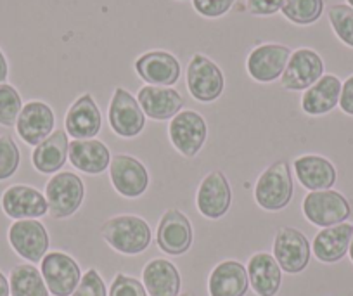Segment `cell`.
Returning <instances> with one entry per match:
<instances>
[{
	"instance_id": "1",
	"label": "cell",
	"mask_w": 353,
	"mask_h": 296,
	"mask_svg": "<svg viewBox=\"0 0 353 296\" xmlns=\"http://www.w3.org/2000/svg\"><path fill=\"white\" fill-rule=\"evenodd\" d=\"M294 194L291 166L286 159L269 165L254 182V203L265 212H281L291 203Z\"/></svg>"
},
{
	"instance_id": "2",
	"label": "cell",
	"mask_w": 353,
	"mask_h": 296,
	"mask_svg": "<svg viewBox=\"0 0 353 296\" xmlns=\"http://www.w3.org/2000/svg\"><path fill=\"white\" fill-rule=\"evenodd\" d=\"M103 239L121 255H141L149 248L152 233L149 224L139 215L111 217L101 229Z\"/></svg>"
},
{
	"instance_id": "3",
	"label": "cell",
	"mask_w": 353,
	"mask_h": 296,
	"mask_svg": "<svg viewBox=\"0 0 353 296\" xmlns=\"http://www.w3.org/2000/svg\"><path fill=\"white\" fill-rule=\"evenodd\" d=\"M185 83L191 97L198 103L210 104L222 97L225 90V75L222 68L201 52L192 54L185 71Z\"/></svg>"
},
{
	"instance_id": "4",
	"label": "cell",
	"mask_w": 353,
	"mask_h": 296,
	"mask_svg": "<svg viewBox=\"0 0 353 296\" xmlns=\"http://www.w3.org/2000/svg\"><path fill=\"white\" fill-rule=\"evenodd\" d=\"M43 194L52 219H70L83 205L85 184L77 173L57 172L50 177Z\"/></svg>"
},
{
	"instance_id": "5",
	"label": "cell",
	"mask_w": 353,
	"mask_h": 296,
	"mask_svg": "<svg viewBox=\"0 0 353 296\" xmlns=\"http://www.w3.org/2000/svg\"><path fill=\"white\" fill-rule=\"evenodd\" d=\"M301 212L308 222L325 229L346 222L352 215V206L341 193L325 189L308 193L301 203Z\"/></svg>"
},
{
	"instance_id": "6",
	"label": "cell",
	"mask_w": 353,
	"mask_h": 296,
	"mask_svg": "<svg viewBox=\"0 0 353 296\" xmlns=\"http://www.w3.org/2000/svg\"><path fill=\"white\" fill-rule=\"evenodd\" d=\"M168 137L173 148L184 158H196L208 139V124L198 111H181L170 120Z\"/></svg>"
},
{
	"instance_id": "7",
	"label": "cell",
	"mask_w": 353,
	"mask_h": 296,
	"mask_svg": "<svg viewBox=\"0 0 353 296\" xmlns=\"http://www.w3.org/2000/svg\"><path fill=\"white\" fill-rule=\"evenodd\" d=\"M108 120L114 135L121 139H135L145 127V115L137 97L125 87H117L108 108Z\"/></svg>"
},
{
	"instance_id": "8",
	"label": "cell",
	"mask_w": 353,
	"mask_h": 296,
	"mask_svg": "<svg viewBox=\"0 0 353 296\" xmlns=\"http://www.w3.org/2000/svg\"><path fill=\"white\" fill-rule=\"evenodd\" d=\"M291 52H293L291 47L284 46V43H260L248 54L246 73L256 83H274L283 77Z\"/></svg>"
},
{
	"instance_id": "9",
	"label": "cell",
	"mask_w": 353,
	"mask_h": 296,
	"mask_svg": "<svg viewBox=\"0 0 353 296\" xmlns=\"http://www.w3.org/2000/svg\"><path fill=\"white\" fill-rule=\"evenodd\" d=\"M40 272L52 296H71L81 281V268L63 251H49L40 262Z\"/></svg>"
},
{
	"instance_id": "10",
	"label": "cell",
	"mask_w": 353,
	"mask_h": 296,
	"mask_svg": "<svg viewBox=\"0 0 353 296\" xmlns=\"http://www.w3.org/2000/svg\"><path fill=\"white\" fill-rule=\"evenodd\" d=\"M8 239L16 255L30 264H39L49 253V233L37 219L14 220L8 230Z\"/></svg>"
},
{
	"instance_id": "11",
	"label": "cell",
	"mask_w": 353,
	"mask_h": 296,
	"mask_svg": "<svg viewBox=\"0 0 353 296\" xmlns=\"http://www.w3.org/2000/svg\"><path fill=\"white\" fill-rule=\"evenodd\" d=\"M232 206V187L225 173L213 170L201 180L196 193V208L205 219L219 220Z\"/></svg>"
},
{
	"instance_id": "12",
	"label": "cell",
	"mask_w": 353,
	"mask_h": 296,
	"mask_svg": "<svg viewBox=\"0 0 353 296\" xmlns=\"http://www.w3.org/2000/svg\"><path fill=\"white\" fill-rule=\"evenodd\" d=\"M322 77L324 61L321 54L308 47H300L291 52L286 70L281 77V87L290 92H301L310 88Z\"/></svg>"
},
{
	"instance_id": "13",
	"label": "cell",
	"mask_w": 353,
	"mask_h": 296,
	"mask_svg": "<svg viewBox=\"0 0 353 296\" xmlns=\"http://www.w3.org/2000/svg\"><path fill=\"white\" fill-rule=\"evenodd\" d=\"M110 179L114 190L127 199L141 197L151 182L144 163L130 155H117L111 158Z\"/></svg>"
},
{
	"instance_id": "14",
	"label": "cell",
	"mask_w": 353,
	"mask_h": 296,
	"mask_svg": "<svg viewBox=\"0 0 353 296\" xmlns=\"http://www.w3.org/2000/svg\"><path fill=\"white\" fill-rule=\"evenodd\" d=\"M135 73L145 85L173 87L182 77V64L168 50L154 49L141 54L134 63Z\"/></svg>"
},
{
	"instance_id": "15",
	"label": "cell",
	"mask_w": 353,
	"mask_h": 296,
	"mask_svg": "<svg viewBox=\"0 0 353 296\" xmlns=\"http://www.w3.org/2000/svg\"><path fill=\"white\" fill-rule=\"evenodd\" d=\"M2 212L12 220L42 219L49 215L46 194L40 193L37 187L26 184H14L9 186L0 197Z\"/></svg>"
},
{
	"instance_id": "16",
	"label": "cell",
	"mask_w": 353,
	"mask_h": 296,
	"mask_svg": "<svg viewBox=\"0 0 353 296\" xmlns=\"http://www.w3.org/2000/svg\"><path fill=\"white\" fill-rule=\"evenodd\" d=\"M194 241L191 220L181 210L170 208L163 213L156 229V243L166 255L179 257L191 250Z\"/></svg>"
},
{
	"instance_id": "17",
	"label": "cell",
	"mask_w": 353,
	"mask_h": 296,
	"mask_svg": "<svg viewBox=\"0 0 353 296\" xmlns=\"http://www.w3.org/2000/svg\"><path fill=\"white\" fill-rule=\"evenodd\" d=\"M312 246L307 236L294 227H281L274 237V258L283 272L300 274L308 267Z\"/></svg>"
},
{
	"instance_id": "18",
	"label": "cell",
	"mask_w": 353,
	"mask_h": 296,
	"mask_svg": "<svg viewBox=\"0 0 353 296\" xmlns=\"http://www.w3.org/2000/svg\"><path fill=\"white\" fill-rule=\"evenodd\" d=\"M103 127V115L92 94L78 95L64 117V130L73 141L96 139Z\"/></svg>"
},
{
	"instance_id": "19",
	"label": "cell",
	"mask_w": 353,
	"mask_h": 296,
	"mask_svg": "<svg viewBox=\"0 0 353 296\" xmlns=\"http://www.w3.org/2000/svg\"><path fill=\"white\" fill-rule=\"evenodd\" d=\"M14 127L18 137L25 144L35 148L54 132L56 115L52 108L43 101H30L23 106Z\"/></svg>"
},
{
	"instance_id": "20",
	"label": "cell",
	"mask_w": 353,
	"mask_h": 296,
	"mask_svg": "<svg viewBox=\"0 0 353 296\" xmlns=\"http://www.w3.org/2000/svg\"><path fill=\"white\" fill-rule=\"evenodd\" d=\"M137 101L145 117L154 121L172 120L181 113L185 104L184 95L176 88L156 87V85H144L139 88Z\"/></svg>"
},
{
	"instance_id": "21",
	"label": "cell",
	"mask_w": 353,
	"mask_h": 296,
	"mask_svg": "<svg viewBox=\"0 0 353 296\" xmlns=\"http://www.w3.org/2000/svg\"><path fill=\"white\" fill-rule=\"evenodd\" d=\"M111 151L99 139L71 141L68 159L71 165L87 175H101L111 165Z\"/></svg>"
},
{
	"instance_id": "22",
	"label": "cell",
	"mask_w": 353,
	"mask_h": 296,
	"mask_svg": "<svg viewBox=\"0 0 353 296\" xmlns=\"http://www.w3.org/2000/svg\"><path fill=\"white\" fill-rule=\"evenodd\" d=\"M293 170L301 186L310 193L332 189L338 179L336 166L327 158L319 155L298 156L293 161Z\"/></svg>"
},
{
	"instance_id": "23",
	"label": "cell",
	"mask_w": 353,
	"mask_h": 296,
	"mask_svg": "<svg viewBox=\"0 0 353 296\" xmlns=\"http://www.w3.org/2000/svg\"><path fill=\"white\" fill-rule=\"evenodd\" d=\"M341 80L336 75H324L301 95V111L308 117H322L339 104Z\"/></svg>"
},
{
	"instance_id": "24",
	"label": "cell",
	"mask_w": 353,
	"mask_h": 296,
	"mask_svg": "<svg viewBox=\"0 0 353 296\" xmlns=\"http://www.w3.org/2000/svg\"><path fill=\"white\" fill-rule=\"evenodd\" d=\"M248 277L250 288L256 293V296H276L283 282V268L279 267L274 255L254 253L248 262Z\"/></svg>"
},
{
	"instance_id": "25",
	"label": "cell",
	"mask_w": 353,
	"mask_h": 296,
	"mask_svg": "<svg viewBox=\"0 0 353 296\" xmlns=\"http://www.w3.org/2000/svg\"><path fill=\"white\" fill-rule=\"evenodd\" d=\"M250 289L248 270L241 262H220L208 277L210 296H244Z\"/></svg>"
},
{
	"instance_id": "26",
	"label": "cell",
	"mask_w": 353,
	"mask_h": 296,
	"mask_svg": "<svg viewBox=\"0 0 353 296\" xmlns=\"http://www.w3.org/2000/svg\"><path fill=\"white\" fill-rule=\"evenodd\" d=\"M142 284L149 296H179L182 288L181 272L170 260L154 258L142 270Z\"/></svg>"
},
{
	"instance_id": "27",
	"label": "cell",
	"mask_w": 353,
	"mask_h": 296,
	"mask_svg": "<svg viewBox=\"0 0 353 296\" xmlns=\"http://www.w3.org/2000/svg\"><path fill=\"white\" fill-rule=\"evenodd\" d=\"M352 237L353 226L348 222L325 227L315 236L312 251H314L315 258L322 264H336L348 253Z\"/></svg>"
},
{
	"instance_id": "28",
	"label": "cell",
	"mask_w": 353,
	"mask_h": 296,
	"mask_svg": "<svg viewBox=\"0 0 353 296\" xmlns=\"http://www.w3.org/2000/svg\"><path fill=\"white\" fill-rule=\"evenodd\" d=\"M70 152L66 130H54L32 152L33 168L43 175H54L64 166Z\"/></svg>"
},
{
	"instance_id": "29",
	"label": "cell",
	"mask_w": 353,
	"mask_h": 296,
	"mask_svg": "<svg viewBox=\"0 0 353 296\" xmlns=\"http://www.w3.org/2000/svg\"><path fill=\"white\" fill-rule=\"evenodd\" d=\"M11 296H49L42 272L33 264H19L12 267L9 275Z\"/></svg>"
},
{
	"instance_id": "30",
	"label": "cell",
	"mask_w": 353,
	"mask_h": 296,
	"mask_svg": "<svg viewBox=\"0 0 353 296\" xmlns=\"http://www.w3.org/2000/svg\"><path fill=\"white\" fill-rule=\"evenodd\" d=\"M324 0H284L281 14L298 26H310L321 19Z\"/></svg>"
},
{
	"instance_id": "31",
	"label": "cell",
	"mask_w": 353,
	"mask_h": 296,
	"mask_svg": "<svg viewBox=\"0 0 353 296\" xmlns=\"http://www.w3.org/2000/svg\"><path fill=\"white\" fill-rule=\"evenodd\" d=\"M23 106L25 104L18 88L8 81L0 83V127H14Z\"/></svg>"
},
{
	"instance_id": "32",
	"label": "cell",
	"mask_w": 353,
	"mask_h": 296,
	"mask_svg": "<svg viewBox=\"0 0 353 296\" xmlns=\"http://www.w3.org/2000/svg\"><path fill=\"white\" fill-rule=\"evenodd\" d=\"M327 16L336 37L353 49V8L346 4H334L329 8Z\"/></svg>"
},
{
	"instance_id": "33",
	"label": "cell",
	"mask_w": 353,
	"mask_h": 296,
	"mask_svg": "<svg viewBox=\"0 0 353 296\" xmlns=\"http://www.w3.org/2000/svg\"><path fill=\"white\" fill-rule=\"evenodd\" d=\"M21 165V151L11 135H0V182L16 175Z\"/></svg>"
},
{
	"instance_id": "34",
	"label": "cell",
	"mask_w": 353,
	"mask_h": 296,
	"mask_svg": "<svg viewBox=\"0 0 353 296\" xmlns=\"http://www.w3.org/2000/svg\"><path fill=\"white\" fill-rule=\"evenodd\" d=\"M71 296H108V289L99 272L96 268H88L81 275L80 284L77 286Z\"/></svg>"
},
{
	"instance_id": "35",
	"label": "cell",
	"mask_w": 353,
	"mask_h": 296,
	"mask_svg": "<svg viewBox=\"0 0 353 296\" xmlns=\"http://www.w3.org/2000/svg\"><path fill=\"white\" fill-rule=\"evenodd\" d=\"M237 0H192V8L201 18H223L236 6Z\"/></svg>"
},
{
	"instance_id": "36",
	"label": "cell",
	"mask_w": 353,
	"mask_h": 296,
	"mask_svg": "<svg viewBox=\"0 0 353 296\" xmlns=\"http://www.w3.org/2000/svg\"><path fill=\"white\" fill-rule=\"evenodd\" d=\"M110 296H148L144 284L127 274H117L110 288Z\"/></svg>"
},
{
	"instance_id": "37",
	"label": "cell",
	"mask_w": 353,
	"mask_h": 296,
	"mask_svg": "<svg viewBox=\"0 0 353 296\" xmlns=\"http://www.w3.org/2000/svg\"><path fill=\"white\" fill-rule=\"evenodd\" d=\"M284 0H246V9L251 16L256 18H270L281 12Z\"/></svg>"
},
{
	"instance_id": "38",
	"label": "cell",
	"mask_w": 353,
	"mask_h": 296,
	"mask_svg": "<svg viewBox=\"0 0 353 296\" xmlns=\"http://www.w3.org/2000/svg\"><path fill=\"white\" fill-rule=\"evenodd\" d=\"M339 108L343 113L353 117V75L343 81L341 95H339Z\"/></svg>"
},
{
	"instance_id": "39",
	"label": "cell",
	"mask_w": 353,
	"mask_h": 296,
	"mask_svg": "<svg viewBox=\"0 0 353 296\" xmlns=\"http://www.w3.org/2000/svg\"><path fill=\"white\" fill-rule=\"evenodd\" d=\"M9 78V61L4 50L0 49V83H6Z\"/></svg>"
},
{
	"instance_id": "40",
	"label": "cell",
	"mask_w": 353,
	"mask_h": 296,
	"mask_svg": "<svg viewBox=\"0 0 353 296\" xmlns=\"http://www.w3.org/2000/svg\"><path fill=\"white\" fill-rule=\"evenodd\" d=\"M0 296H11V286H9V279L6 277L4 272H0Z\"/></svg>"
},
{
	"instance_id": "41",
	"label": "cell",
	"mask_w": 353,
	"mask_h": 296,
	"mask_svg": "<svg viewBox=\"0 0 353 296\" xmlns=\"http://www.w3.org/2000/svg\"><path fill=\"white\" fill-rule=\"evenodd\" d=\"M350 258H352V262H353V237H352V243H350Z\"/></svg>"
},
{
	"instance_id": "42",
	"label": "cell",
	"mask_w": 353,
	"mask_h": 296,
	"mask_svg": "<svg viewBox=\"0 0 353 296\" xmlns=\"http://www.w3.org/2000/svg\"><path fill=\"white\" fill-rule=\"evenodd\" d=\"M179 296H196V295H194V293L189 291V293H184V295H179Z\"/></svg>"
},
{
	"instance_id": "43",
	"label": "cell",
	"mask_w": 353,
	"mask_h": 296,
	"mask_svg": "<svg viewBox=\"0 0 353 296\" xmlns=\"http://www.w3.org/2000/svg\"><path fill=\"white\" fill-rule=\"evenodd\" d=\"M346 2H348L350 8H353V0H346Z\"/></svg>"
}]
</instances>
